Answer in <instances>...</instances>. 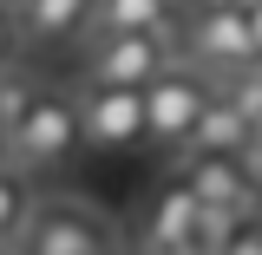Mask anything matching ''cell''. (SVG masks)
<instances>
[{
    "mask_svg": "<svg viewBox=\"0 0 262 255\" xmlns=\"http://www.w3.org/2000/svg\"><path fill=\"white\" fill-rule=\"evenodd\" d=\"M216 92L249 118V125H262V59H249V65H236V72H223V85Z\"/></svg>",
    "mask_w": 262,
    "mask_h": 255,
    "instance_id": "cell-13",
    "label": "cell"
},
{
    "mask_svg": "<svg viewBox=\"0 0 262 255\" xmlns=\"http://www.w3.org/2000/svg\"><path fill=\"white\" fill-rule=\"evenodd\" d=\"M177 53H184L196 72H210V79H223V72H236V65H249V59H256L249 13L229 7V0H196V13L184 20V33H177Z\"/></svg>",
    "mask_w": 262,
    "mask_h": 255,
    "instance_id": "cell-3",
    "label": "cell"
},
{
    "mask_svg": "<svg viewBox=\"0 0 262 255\" xmlns=\"http://www.w3.org/2000/svg\"><path fill=\"white\" fill-rule=\"evenodd\" d=\"M196 229H203V203L196 190L177 177V183H164L151 196V210H144V249L151 255H196Z\"/></svg>",
    "mask_w": 262,
    "mask_h": 255,
    "instance_id": "cell-8",
    "label": "cell"
},
{
    "mask_svg": "<svg viewBox=\"0 0 262 255\" xmlns=\"http://www.w3.org/2000/svg\"><path fill=\"white\" fill-rule=\"evenodd\" d=\"M7 151L27 177H66L79 151H85V118H79V98L59 85H39L27 98V111L7 125Z\"/></svg>",
    "mask_w": 262,
    "mask_h": 255,
    "instance_id": "cell-1",
    "label": "cell"
},
{
    "mask_svg": "<svg viewBox=\"0 0 262 255\" xmlns=\"http://www.w3.org/2000/svg\"><path fill=\"white\" fill-rule=\"evenodd\" d=\"M229 7H243V13H249V7H262V0H229Z\"/></svg>",
    "mask_w": 262,
    "mask_h": 255,
    "instance_id": "cell-18",
    "label": "cell"
},
{
    "mask_svg": "<svg viewBox=\"0 0 262 255\" xmlns=\"http://www.w3.org/2000/svg\"><path fill=\"white\" fill-rule=\"evenodd\" d=\"M249 137H256V125H249V118L216 92L210 105H203V118H196V131H190L184 151H249Z\"/></svg>",
    "mask_w": 262,
    "mask_h": 255,
    "instance_id": "cell-10",
    "label": "cell"
},
{
    "mask_svg": "<svg viewBox=\"0 0 262 255\" xmlns=\"http://www.w3.org/2000/svg\"><path fill=\"white\" fill-rule=\"evenodd\" d=\"M79 118H85V151H131L144 144V85H85Z\"/></svg>",
    "mask_w": 262,
    "mask_h": 255,
    "instance_id": "cell-6",
    "label": "cell"
},
{
    "mask_svg": "<svg viewBox=\"0 0 262 255\" xmlns=\"http://www.w3.org/2000/svg\"><path fill=\"white\" fill-rule=\"evenodd\" d=\"M13 20H20V39L66 46V39L92 33V0H13Z\"/></svg>",
    "mask_w": 262,
    "mask_h": 255,
    "instance_id": "cell-9",
    "label": "cell"
},
{
    "mask_svg": "<svg viewBox=\"0 0 262 255\" xmlns=\"http://www.w3.org/2000/svg\"><path fill=\"white\" fill-rule=\"evenodd\" d=\"M177 7H184V0H177Z\"/></svg>",
    "mask_w": 262,
    "mask_h": 255,
    "instance_id": "cell-19",
    "label": "cell"
},
{
    "mask_svg": "<svg viewBox=\"0 0 262 255\" xmlns=\"http://www.w3.org/2000/svg\"><path fill=\"white\" fill-rule=\"evenodd\" d=\"M27 255H33V249H27Z\"/></svg>",
    "mask_w": 262,
    "mask_h": 255,
    "instance_id": "cell-20",
    "label": "cell"
},
{
    "mask_svg": "<svg viewBox=\"0 0 262 255\" xmlns=\"http://www.w3.org/2000/svg\"><path fill=\"white\" fill-rule=\"evenodd\" d=\"M210 98H216L210 72H196L190 59H170L158 79L144 85V137H151V144H164V151H184Z\"/></svg>",
    "mask_w": 262,
    "mask_h": 255,
    "instance_id": "cell-2",
    "label": "cell"
},
{
    "mask_svg": "<svg viewBox=\"0 0 262 255\" xmlns=\"http://www.w3.org/2000/svg\"><path fill=\"white\" fill-rule=\"evenodd\" d=\"M177 59V33L158 27H125V33H98L85 53V85H151L164 65Z\"/></svg>",
    "mask_w": 262,
    "mask_h": 255,
    "instance_id": "cell-4",
    "label": "cell"
},
{
    "mask_svg": "<svg viewBox=\"0 0 262 255\" xmlns=\"http://www.w3.org/2000/svg\"><path fill=\"white\" fill-rule=\"evenodd\" d=\"M39 92V79H27L20 65H0V125H13L27 111V98Z\"/></svg>",
    "mask_w": 262,
    "mask_h": 255,
    "instance_id": "cell-14",
    "label": "cell"
},
{
    "mask_svg": "<svg viewBox=\"0 0 262 255\" xmlns=\"http://www.w3.org/2000/svg\"><path fill=\"white\" fill-rule=\"evenodd\" d=\"M170 20H177V0H92V33H125V27L158 33Z\"/></svg>",
    "mask_w": 262,
    "mask_h": 255,
    "instance_id": "cell-11",
    "label": "cell"
},
{
    "mask_svg": "<svg viewBox=\"0 0 262 255\" xmlns=\"http://www.w3.org/2000/svg\"><path fill=\"white\" fill-rule=\"evenodd\" d=\"M249 39H256V59H262V7H249Z\"/></svg>",
    "mask_w": 262,
    "mask_h": 255,
    "instance_id": "cell-16",
    "label": "cell"
},
{
    "mask_svg": "<svg viewBox=\"0 0 262 255\" xmlns=\"http://www.w3.org/2000/svg\"><path fill=\"white\" fill-rule=\"evenodd\" d=\"M0 164H13V151H7V125H0Z\"/></svg>",
    "mask_w": 262,
    "mask_h": 255,
    "instance_id": "cell-17",
    "label": "cell"
},
{
    "mask_svg": "<svg viewBox=\"0 0 262 255\" xmlns=\"http://www.w3.org/2000/svg\"><path fill=\"white\" fill-rule=\"evenodd\" d=\"M33 177L20 170V164H0V249H13L20 236H27V223H33Z\"/></svg>",
    "mask_w": 262,
    "mask_h": 255,
    "instance_id": "cell-12",
    "label": "cell"
},
{
    "mask_svg": "<svg viewBox=\"0 0 262 255\" xmlns=\"http://www.w3.org/2000/svg\"><path fill=\"white\" fill-rule=\"evenodd\" d=\"M33 255H118V236L112 223L85 210V203H72V196H53V203H33V223L20 236Z\"/></svg>",
    "mask_w": 262,
    "mask_h": 255,
    "instance_id": "cell-5",
    "label": "cell"
},
{
    "mask_svg": "<svg viewBox=\"0 0 262 255\" xmlns=\"http://www.w3.org/2000/svg\"><path fill=\"white\" fill-rule=\"evenodd\" d=\"M184 157V183L196 190L203 210H249V196H256V177H249V164L243 151H177Z\"/></svg>",
    "mask_w": 262,
    "mask_h": 255,
    "instance_id": "cell-7",
    "label": "cell"
},
{
    "mask_svg": "<svg viewBox=\"0 0 262 255\" xmlns=\"http://www.w3.org/2000/svg\"><path fill=\"white\" fill-rule=\"evenodd\" d=\"M20 59V20H13V7L0 0V65H13Z\"/></svg>",
    "mask_w": 262,
    "mask_h": 255,
    "instance_id": "cell-15",
    "label": "cell"
}]
</instances>
